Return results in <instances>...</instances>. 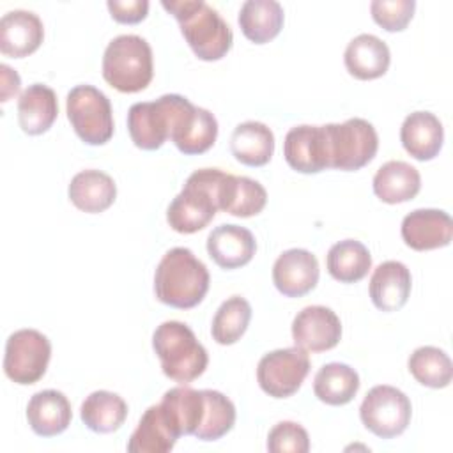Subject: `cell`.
Segmentation results:
<instances>
[{
  "label": "cell",
  "instance_id": "6da1fadb",
  "mask_svg": "<svg viewBox=\"0 0 453 453\" xmlns=\"http://www.w3.org/2000/svg\"><path fill=\"white\" fill-rule=\"evenodd\" d=\"M211 276L202 260L188 248H172L154 273V294L159 303L188 310L200 304L209 290Z\"/></svg>",
  "mask_w": 453,
  "mask_h": 453
},
{
  "label": "cell",
  "instance_id": "7a4b0ae2",
  "mask_svg": "<svg viewBox=\"0 0 453 453\" xmlns=\"http://www.w3.org/2000/svg\"><path fill=\"white\" fill-rule=\"evenodd\" d=\"M161 5L179 21L180 34L200 60H219L230 51L234 34L209 4L203 0H163Z\"/></svg>",
  "mask_w": 453,
  "mask_h": 453
},
{
  "label": "cell",
  "instance_id": "3957f363",
  "mask_svg": "<svg viewBox=\"0 0 453 453\" xmlns=\"http://www.w3.org/2000/svg\"><path fill=\"white\" fill-rule=\"evenodd\" d=\"M225 172L219 168L195 170L184 182L182 191L166 209L168 225L179 234L203 230L218 209V193Z\"/></svg>",
  "mask_w": 453,
  "mask_h": 453
},
{
  "label": "cell",
  "instance_id": "277c9868",
  "mask_svg": "<svg viewBox=\"0 0 453 453\" xmlns=\"http://www.w3.org/2000/svg\"><path fill=\"white\" fill-rule=\"evenodd\" d=\"M152 349L159 357L163 373L180 384L198 379L209 365L205 347L196 340L191 327L179 320H166L156 327Z\"/></svg>",
  "mask_w": 453,
  "mask_h": 453
},
{
  "label": "cell",
  "instance_id": "5b68a950",
  "mask_svg": "<svg viewBox=\"0 0 453 453\" xmlns=\"http://www.w3.org/2000/svg\"><path fill=\"white\" fill-rule=\"evenodd\" d=\"M154 62L150 44L134 34L111 39L103 55V78L124 94H134L152 81Z\"/></svg>",
  "mask_w": 453,
  "mask_h": 453
},
{
  "label": "cell",
  "instance_id": "8992f818",
  "mask_svg": "<svg viewBox=\"0 0 453 453\" xmlns=\"http://www.w3.org/2000/svg\"><path fill=\"white\" fill-rule=\"evenodd\" d=\"M67 119L87 145H104L113 136L110 99L92 85H76L65 99Z\"/></svg>",
  "mask_w": 453,
  "mask_h": 453
},
{
  "label": "cell",
  "instance_id": "52a82bcc",
  "mask_svg": "<svg viewBox=\"0 0 453 453\" xmlns=\"http://www.w3.org/2000/svg\"><path fill=\"white\" fill-rule=\"evenodd\" d=\"M324 126L327 133L331 168L356 172L375 157L379 149V136L368 120L354 117L342 124Z\"/></svg>",
  "mask_w": 453,
  "mask_h": 453
},
{
  "label": "cell",
  "instance_id": "ba28073f",
  "mask_svg": "<svg viewBox=\"0 0 453 453\" xmlns=\"http://www.w3.org/2000/svg\"><path fill=\"white\" fill-rule=\"evenodd\" d=\"M412 405L403 391L395 386H373L359 407L363 425L380 439L403 434L411 423Z\"/></svg>",
  "mask_w": 453,
  "mask_h": 453
},
{
  "label": "cell",
  "instance_id": "9c48e42d",
  "mask_svg": "<svg viewBox=\"0 0 453 453\" xmlns=\"http://www.w3.org/2000/svg\"><path fill=\"white\" fill-rule=\"evenodd\" d=\"M51 357L50 340L37 329H18L5 343L4 372L14 382L30 386L46 373Z\"/></svg>",
  "mask_w": 453,
  "mask_h": 453
},
{
  "label": "cell",
  "instance_id": "30bf717a",
  "mask_svg": "<svg viewBox=\"0 0 453 453\" xmlns=\"http://www.w3.org/2000/svg\"><path fill=\"white\" fill-rule=\"evenodd\" d=\"M310 373L308 352L299 347L276 349L262 356L257 366V380L273 398L292 396Z\"/></svg>",
  "mask_w": 453,
  "mask_h": 453
},
{
  "label": "cell",
  "instance_id": "8fae6325",
  "mask_svg": "<svg viewBox=\"0 0 453 453\" xmlns=\"http://www.w3.org/2000/svg\"><path fill=\"white\" fill-rule=\"evenodd\" d=\"M182 96L165 94L150 103H134L127 111V131L142 150H156L170 138L175 111Z\"/></svg>",
  "mask_w": 453,
  "mask_h": 453
},
{
  "label": "cell",
  "instance_id": "7c38bea8",
  "mask_svg": "<svg viewBox=\"0 0 453 453\" xmlns=\"http://www.w3.org/2000/svg\"><path fill=\"white\" fill-rule=\"evenodd\" d=\"M182 99L172 124L170 140L186 156L203 154L218 138V120L209 110L195 106L186 97Z\"/></svg>",
  "mask_w": 453,
  "mask_h": 453
},
{
  "label": "cell",
  "instance_id": "4fadbf2b",
  "mask_svg": "<svg viewBox=\"0 0 453 453\" xmlns=\"http://www.w3.org/2000/svg\"><path fill=\"white\" fill-rule=\"evenodd\" d=\"M287 165L299 173H319L331 168L326 126H294L283 140Z\"/></svg>",
  "mask_w": 453,
  "mask_h": 453
},
{
  "label": "cell",
  "instance_id": "5bb4252c",
  "mask_svg": "<svg viewBox=\"0 0 453 453\" xmlns=\"http://www.w3.org/2000/svg\"><path fill=\"white\" fill-rule=\"evenodd\" d=\"M340 338L342 322L327 306H306L292 320V340L306 352L329 350L338 345Z\"/></svg>",
  "mask_w": 453,
  "mask_h": 453
},
{
  "label": "cell",
  "instance_id": "9a60e30c",
  "mask_svg": "<svg viewBox=\"0 0 453 453\" xmlns=\"http://www.w3.org/2000/svg\"><path fill=\"white\" fill-rule=\"evenodd\" d=\"M320 269L317 257L303 248L283 251L273 265V283L285 297H303L319 281Z\"/></svg>",
  "mask_w": 453,
  "mask_h": 453
},
{
  "label": "cell",
  "instance_id": "2e32d148",
  "mask_svg": "<svg viewBox=\"0 0 453 453\" xmlns=\"http://www.w3.org/2000/svg\"><path fill=\"white\" fill-rule=\"evenodd\" d=\"M400 234L403 242L416 251L444 248L451 242L453 221L446 211L416 209L403 218Z\"/></svg>",
  "mask_w": 453,
  "mask_h": 453
},
{
  "label": "cell",
  "instance_id": "e0dca14e",
  "mask_svg": "<svg viewBox=\"0 0 453 453\" xmlns=\"http://www.w3.org/2000/svg\"><path fill=\"white\" fill-rule=\"evenodd\" d=\"M44 39L41 18L32 11H9L0 19V51L12 58L32 55Z\"/></svg>",
  "mask_w": 453,
  "mask_h": 453
},
{
  "label": "cell",
  "instance_id": "ac0fdd59",
  "mask_svg": "<svg viewBox=\"0 0 453 453\" xmlns=\"http://www.w3.org/2000/svg\"><path fill=\"white\" fill-rule=\"evenodd\" d=\"M412 276L405 264L386 260L375 267L370 278V297L380 311H398L411 296Z\"/></svg>",
  "mask_w": 453,
  "mask_h": 453
},
{
  "label": "cell",
  "instance_id": "d6986e66",
  "mask_svg": "<svg viewBox=\"0 0 453 453\" xmlns=\"http://www.w3.org/2000/svg\"><path fill=\"white\" fill-rule=\"evenodd\" d=\"M257 251L253 234L239 225H219L207 237V253L221 269L246 265Z\"/></svg>",
  "mask_w": 453,
  "mask_h": 453
},
{
  "label": "cell",
  "instance_id": "ffe728a7",
  "mask_svg": "<svg viewBox=\"0 0 453 453\" xmlns=\"http://www.w3.org/2000/svg\"><path fill=\"white\" fill-rule=\"evenodd\" d=\"M400 142L414 159L430 161L442 149V122L430 111H412L400 127Z\"/></svg>",
  "mask_w": 453,
  "mask_h": 453
},
{
  "label": "cell",
  "instance_id": "44dd1931",
  "mask_svg": "<svg viewBox=\"0 0 453 453\" xmlns=\"http://www.w3.org/2000/svg\"><path fill=\"white\" fill-rule=\"evenodd\" d=\"M73 419V411L67 396L57 389L35 393L27 405V421L34 434L53 437L67 430Z\"/></svg>",
  "mask_w": 453,
  "mask_h": 453
},
{
  "label": "cell",
  "instance_id": "7402d4cb",
  "mask_svg": "<svg viewBox=\"0 0 453 453\" xmlns=\"http://www.w3.org/2000/svg\"><path fill=\"white\" fill-rule=\"evenodd\" d=\"M159 407L179 437L195 435L205 412L203 389L198 391L184 384L172 388L163 395Z\"/></svg>",
  "mask_w": 453,
  "mask_h": 453
},
{
  "label": "cell",
  "instance_id": "603a6c76",
  "mask_svg": "<svg viewBox=\"0 0 453 453\" xmlns=\"http://www.w3.org/2000/svg\"><path fill=\"white\" fill-rule=\"evenodd\" d=\"M347 71L357 80H375L386 74L391 53L388 44L372 34H359L354 37L343 53Z\"/></svg>",
  "mask_w": 453,
  "mask_h": 453
},
{
  "label": "cell",
  "instance_id": "cb8c5ba5",
  "mask_svg": "<svg viewBox=\"0 0 453 453\" xmlns=\"http://www.w3.org/2000/svg\"><path fill=\"white\" fill-rule=\"evenodd\" d=\"M267 203L265 188L250 177L225 173L219 193H218V209L237 218H250L258 212Z\"/></svg>",
  "mask_w": 453,
  "mask_h": 453
},
{
  "label": "cell",
  "instance_id": "d4e9b609",
  "mask_svg": "<svg viewBox=\"0 0 453 453\" xmlns=\"http://www.w3.org/2000/svg\"><path fill=\"white\" fill-rule=\"evenodd\" d=\"M58 115V101L53 88L42 83L28 85L18 99V122L27 134L46 133Z\"/></svg>",
  "mask_w": 453,
  "mask_h": 453
},
{
  "label": "cell",
  "instance_id": "484cf974",
  "mask_svg": "<svg viewBox=\"0 0 453 453\" xmlns=\"http://www.w3.org/2000/svg\"><path fill=\"white\" fill-rule=\"evenodd\" d=\"M372 186L375 196L384 203H403L419 193L421 175L412 165L391 159L375 172Z\"/></svg>",
  "mask_w": 453,
  "mask_h": 453
},
{
  "label": "cell",
  "instance_id": "4316f807",
  "mask_svg": "<svg viewBox=\"0 0 453 453\" xmlns=\"http://www.w3.org/2000/svg\"><path fill=\"white\" fill-rule=\"evenodd\" d=\"M67 195L80 211L97 214L106 211L115 202L117 184L101 170H83L71 179Z\"/></svg>",
  "mask_w": 453,
  "mask_h": 453
},
{
  "label": "cell",
  "instance_id": "83f0119b",
  "mask_svg": "<svg viewBox=\"0 0 453 453\" xmlns=\"http://www.w3.org/2000/svg\"><path fill=\"white\" fill-rule=\"evenodd\" d=\"M283 7L276 0H248L239 11V27L244 37L255 44L273 41L283 28Z\"/></svg>",
  "mask_w": 453,
  "mask_h": 453
},
{
  "label": "cell",
  "instance_id": "f1b7e54d",
  "mask_svg": "<svg viewBox=\"0 0 453 453\" xmlns=\"http://www.w3.org/2000/svg\"><path fill=\"white\" fill-rule=\"evenodd\" d=\"M234 157L246 166H264L274 154V134L258 120H246L235 126L230 138Z\"/></svg>",
  "mask_w": 453,
  "mask_h": 453
},
{
  "label": "cell",
  "instance_id": "f546056e",
  "mask_svg": "<svg viewBox=\"0 0 453 453\" xmlns=\"http://www.w3.org/2000/svg\"><path fill=\"white\" fill-rule=\"evenodd\" d=\"M179 435L166 421L159 403L150 405L129 437V453H166L172 451Z\"/></svg>",
  "mask_w": 453,
  "mask_h": 453
},
{
  "label": "cell",
  "instance_id": "4dcf8cb0",
  "mask_svg": "<svg viewBox=\"0 0 453 453\" xmlns=\"http://www.w3.org/2000/svg\"><path fill=\"white\" fill-rule=\"evenodd\" d=\"M80 418L88 430L96 434H111L124 425L127 418V403L120 395L99 389L83 400Z\"/></svg>",
  "mask_w": 453,
  "mask_h": 453
},
{
  "label": "cell",
  "instance_id": "1f68e13d",
  "mask_svg": "<svg viewBox=\"0 0 453 453\" xmlns=\"http://www.w3.org/2000/svg\"><path fill=\"white\" fill-rule=\"evenodd\" d=\"M326 265L327 273L336 281L356 283L368 274L372 267V257L361 241L343 239L329 248Z\"/></svg>",
  "mask_w": 453,
  "mask_h": 453
},
{
  "label": "cell",
  "instance_id": "d6a6232c",
  "mask_svg": "<svg viewBox=\"0 0 453 453\" xmlns=\"http://www.w3.org/2000/svg\"><path fill=\"white\" fill-rule=\"evenodd\" d=\"M359 384V375L352 366L345 363H327L313 379V393L327 405H345L356 396Z\"/></svg>",
  "mask_w": 453,
  "mask_h": 453
},
{
  "label": "cell",
  "instance_id": "836d02e7",
  "mask_svg": "<svg viewBox=\"0 0 453 453\" xmlns=\"http://www.w3.org/2000/svg\"><path fill=\"white\" fill-rule=\"evenodd\" d=\"M411 375L423 386L441 389L449 386L453 377V363L449 356L432 345L418 347L407 361Z\"/></svg>",
  "mask_w": 453,
  "mask_h": 453
},
{
  "label": "cell",
  "instance_id": "e575fe53",
  "mask_svg": "<svg viewBox=\"0 0 453 453\" xmlns=\"http://www.w3.org/2000/svg\"><path fill=\"white\" fill-rule=\"evenodd\" d=\"M251 320V306L250 303L241 296H232L226 301L221 303L218 308L211 334L212 340L219 345H234L241 340V336L246 333Z\"/></svg>",
  "mask_w": 453,
  "mask_h": 453
},
{
  "label": "cell",
  "instance_id": "d590c367",
  "mask_svg": "<svg viewBox=\"0 0 453 453\" xmlns=\"http://www.w3.org/2000/svg\"><path fill=\"white\" fill-rule=\"evenodd\" d=\"M205 412L195 437L200 441H218L226 435L235 425L234 402L216 389H203Z\"/></svg>",
  "mask_w": 453,
  "mask_h": 453
},
{
  "label": "cell",
  "instance_id": "8d00e7d4",
  "mask_svg": "<svg viewBox=\"0 0 453 453\" xmlns=\"http://www.w3.org/2000/svg\"><path fill=\"white\" fill-rule=\"evenodd\" d=\"M414 0H373L370 12L373 21L388 32H402L414 16Z\"/></svg>",
  "mask_w": 453,
  "mask_h": 453
},
{
  "label": "cell",
  "instance_id": "74e56055",
  "mask_svg": "<svg viewBox=\"0 0 453 453\" xmlns=\"http://www.w3.org/2000/svg\"><path fill=\"white\" fill-rule=\"evenodd\" d=\"M271 453H306L310 449L308 432L296 421L276 423L267 435Z\"/></svg>",
  "mask_w": 453,
  "mask_h": 453
},
{
  "label": "cell",
  "instance_id": "f35d334b",
  "mask_svg": "<svg viewBox=\"0 0 453 453\" xmlns=\"http://www.w3.org/2000/svg\"><path fill=\"white\" fill-rule=\"evenodd\" d=\"M106 7L115 21L126 25L143 21L149 12L147 0H108Z\"/></svg>",
  "mask_w": 453,
  "mask_h": 453
},
{
  "label": "cell",
  "instance_id": "ab89813d",
  "mask_svg": "<svg viewBox=\"0 0 453 453\" xmlns=\"http://www.w3.org/2000/svg\"><path fill=\"white\" fill-rule=\"evenodd\" d=\"M0 73H2V103L9 101L12 96H16L19 92V76L16 71H12L9 65L2 64L0 65Z\"/></svg>",
  "mask_w": 453,
  "mask_h": 453
}]
</instances>
